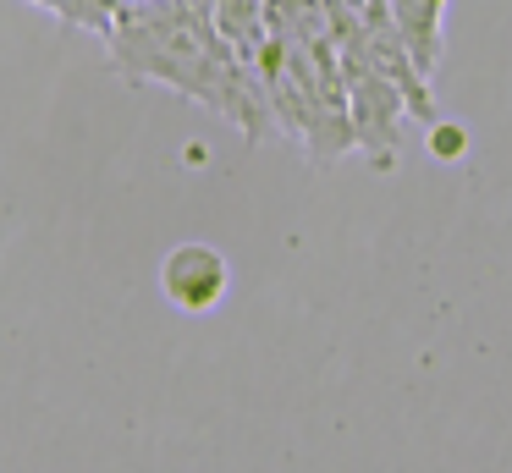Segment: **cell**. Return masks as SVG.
<instances>
[{
	"label": "cell",
	"instance_id": "277c9868",
	"mask_svg": "<svg viewBox=\"0 0 512 473\" xmlns=\"http://www.w3.org/2000/svg\"><path fill=\"white\" fill-rule=\"evenodd\" d=\"M28 6H39V11H56V17H61V0H28Z\"/></svg>",
	"mask_w": 512,
	"mask_h": 473
},
{
	"label": "cell",
	"instance_id": "7a4b0ae2",
	"mask_svg": "<svg viewBox=\"0 0 512 473\" xmlns=\"http://www.w3.org/2000/svg\"><path fill=\"white\" fill-rule=\"evenodd\" d=\"M160 292L177 308H188V314H204V308H215L226 297V259L215 248H204V242H182L160 264Z\"/></svg>",
	"mask_w": 512,
	"mask_h": 473
},
{
	"label": "cell",
	"instance_id": "3957f363",
	"mask_svg": "<svg viewBox=\"0 0 512 473\" xmlns=\"http://www.w3.org/2000/svg\"><path fill=\"white\" fill-rule=\"evenodd\" d=\"M441 6L446 0H391V22H397L402 44H408L413 66H419L424 77L441 61Z\"/></svg>",
	"mask_w": 512,
	"mask_h": 473
},
{
	"label": "cell",
	"instance_id": "6da1fadb",
	"mask_svg": "<svg viewBox=\"0 0 512 473\" xmlns=\"http://www.w3.org/2000/svg\"><path fill=\"white\" fill-rule=\"evenodd\" d=\"M111 66L127 83H166L188 99H204L226 121L259 138L270 116L265 77L243 66V55L215 33V22L199 11V0H144L116 6V22L105 33Z\"/></svg>",
	"mask_w": 512,
	"mask_h": 473
}]
</instances>
